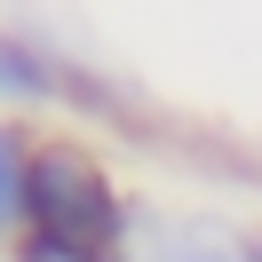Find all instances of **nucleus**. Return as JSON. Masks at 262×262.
Masks as SVG:
<instances>
[{
  "mask_svg": "<svg viewBox=\"0 0 262 262\" xmlns=\"http://www.w3.org/2000/svg\"><path fill=\"white\" fill-rule=\"evenodd\" d=\"M24 230L96 246V254H112V246L127 238V207H119V191H112V175H103L96 151H80V143H32Z\"/></svg>",
  "mask_w": 262,
  "mask_h": 262,
  "instance_id": "obj_1",
  "label": "nucleus"
},
{
  "mask_svg": "<svg viewBox=\"0 0 262 262\" xmlns=\"http://www.w3.org/2000/svg\"><path fill=\"white\" fill-rule=\"evenodd\" d=\"M143 262H246V238H230L223 223H167Z\"/></svg>",
  "mask_w": 262,
  "mask_h": 262,
  "instance_id": "obj_2",
  "label": "nucleus"
},
{
  "mask_svg": "<svg viewBox=\"0 0 262 262\" xmlns=\"http://www.w3.org/2000/svg\"><path fill=\"white\" fill-rule=\"evenodd\" d=\"M24 183H32V143H24V127L0 119V238L24 230Z\"/></svg>",
  "mask_w": 262,
  "mask_h": 262,
  "instance_id": "obj_3",
  "label": "nucleus"
},
{
  "mask_svg": "<svg viewBox=\"0 0 262 262\" xmlns=\"http://www.w3.org/2000/svg\"><path fill=\"white\" fill-rule=\"evenodd\" d=\"M48 88H56V64H48V56H32L24 40L0 32V96H32V103H40Z\"/></svg>",
  "mask_w": 262,
  "mask_h": 262,
  "instance_id": "obj_4",
  "label": "nucleus"
},
{
  "mask_svg": "<svg viewBox=\"0 0 262 262\" xmlns=\"http://www.w3.org/2000/svg\"><path fill=\"white\" fill-rule=\"evenodd\" d=\"M16 262H112V254H96V246H72V238H40V230H24V238H16Z\"/></svg>",
  "mask_w": 262,
  "mask_h": 262,
  "instance_id": "obj_5",
  "label": "nucleus"
},
{
  "mask_svg": "<svg viewBox=\"0 0 262 262\" xmlns=\"http://www.w3.org/2000/svg\"><path fill=\"white\" fill-rule=\"evenodd\" d=\"M246 262H262V230H254V238H246Z\"/></svg>",
  "mask_w": 262,
  "mask_h": 262,
  "instance_id": "obj_6",
  "label": "nucleus"
}]
</instances>
